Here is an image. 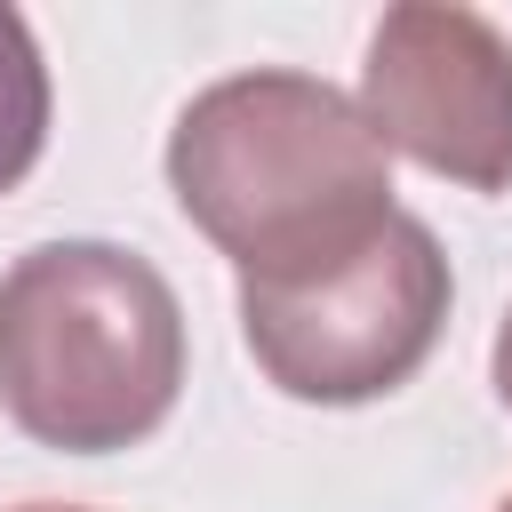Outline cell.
I'll list each match as a JSON object with an SVG mask.
<instances>
[{
    "label": "cell",
    "mask_w": 512,
    "mask_h": 512,
    "mask_svg": "<svg viewBox=\"0 0 512 512\" xmlns=\"http://www.w3.org/2000/svg\"><path fill=\"white\" fill-rule=\"evenodd\" d=\"M496 512H512V496H504V504H496Z\"/></svg>",
    "instance_id": "8"
},
{
    "label": "cell",
    "mask_w": 512,
    "mask_h": 512,
    "mask_svg": "<svg viewBox=\"0 0 512 512\" xmlns=\"http://www.w3.org/2000/svg\"><path fill=\"white\" fill-rule=\"evenodd\" d=\"M168 192L240 280L312 272L400 216L392 152L368 112L320 72L208 80L168 128Z\"/></svg>",
    "instance_id": "1"
},
{
    "label": "cell",
    "mask_w": 512,
    "mask_h": 512,
    "mask_svg": "<svg viewBox=\"0 0 512 512\" xmlns=\"http://www.w3.org/2000/svg\"><path fill=\"white\" fill-rule=\"evenodd\" d=\"M360 112L384 152L464 192H512V40L480 8H384L360 64Z\"/></svg>",
    "instance_id": "4"
},
{
    "label": "cell",
    "mask_w": 512,
    "mask_h": 512,
    "mask_svg": "<svg viewBox=\"0 0 512 512\" xmlns=\"http://www.w3.org/2000/svg\"><path fill=\"white\" fill-rule=\"evenodd\" d=\"M184 392V304L120 240H40L0 272V408L56 456H112Z\"/></svg>",
    "instance_id": "2"
},
{
    "label": "cell",
    "mask_w": 512,
    "mask_h": 512,
    "mask_svg": "<svg viewBox=\"0 0 512 512\" xmlns=\"http://www.w3.org/2000/svg\"><path fill=\"white\" fill-rule=\"evenodd\" d=\"M448 304H456L448 248L432 240L424 216L400 208L384 232L312 272L240 280V336L272 392L304 408H360L400 392L432 360Z\"/></svg>",
    "instance_id": "3"
},
{
    "label": "cell",
    "mask_w": 512,
    "mask_h": 512,
    "mask_svg": "<svg viewBox=\"0 0 512 512\" xmlns=\"http://www.w3.org/2000/svg\"><path fill=\"white\" fill-rule=\"evenodd\" d=\"M488 376H496V400L512 408V312L496 320V352H488Z\"/></svg>",
    "instance_id": "6"
},
{
    "label": "cell",
    "mask_w": 512,
    "mask_h": 512,
    "mask_svg": "<svg viewBox=\"0 0 512 512\" xmlns=\"http://www.w3.org/2000/svg\"><path fill=\"white\" fill-rule=\"evenodd\" d=\"M48 152V64L16 8H0V192H16Z\"/></svg>",
    "instance_id": "5"
},
{
    "label": "cell",
    "mask_w": 512,
    "mask_h": 512,
    "mask_svg": "<svg viewBox=\"0 0 512 512\" xmlns=\"http://www.w3.org/2000/svg\"><path fill=\"white\" fill-rule=\"evenodd\" d=\"M16 512H88V504H16Z\"/></svg>",
    "instance_id": "7"
}]
</instances>
